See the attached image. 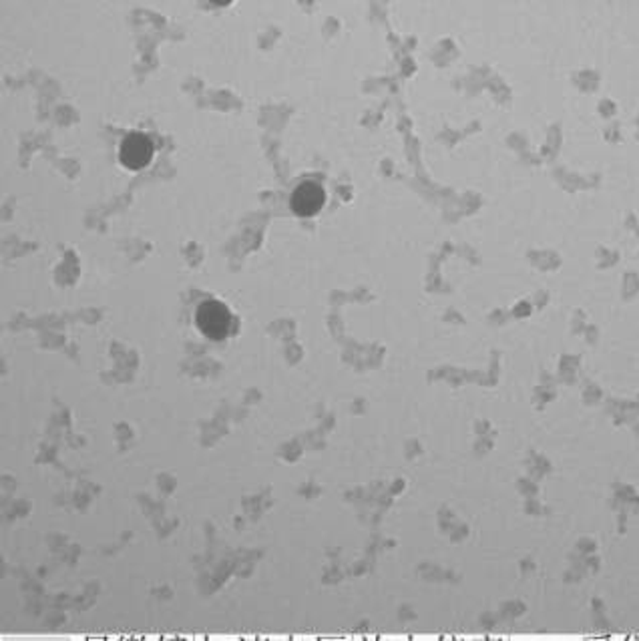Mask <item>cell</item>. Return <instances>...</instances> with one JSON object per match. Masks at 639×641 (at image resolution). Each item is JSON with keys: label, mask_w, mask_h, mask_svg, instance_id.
Here are the masks:
<instances>
[{"label": "cell", "mask_w": 639, "mask_h": 641, "mask_svg": "<svg viewBox=\"0 0 639 641\" xmlns=\"http://www.w3.org/2000/svg\"><path fill=\"white\" fill-rule=\"evenodd\" d=\"M212 3H213V4H220V6H226V4L232 3V0H212Z\"/></svg>", "instance_id": "obj_4"}, {"label": "cell", "mask_w": 639, "mask_h": 641, "mask_svg": "<svg viewBox=\"0 0 639 641\" xmlns=\"http://www.w3.org/2000/svg\"><path fill=\"white\" fill-rule=\"evenodd\" d=\"M119 157L123 165L137 172V169L149 165V161L153 159V143L149 141V137L143 133L129 135L121 145Z\"/></svg>", "instance_id": "obj_2"}, {"label": "cell", "mask_w": 639, "mask_h": 641, "mask_svg": "<svg viewBox=\"0 0 639 641\" xmlns=\"http://www.w3.org/2000/svg\"><path fill=\"white\" fill-rule=\"evenodd\" d=\"M234 316L218 300H210L199 306L197 310V326L207 338L212 340H223L229 336L234 328Z\"/></svg>", "instance_id": "obj_1"}, {"label": "cell", "mask_w": 639, "mask_h": 641, "mask_svg": "<svg viewBox=\"0 0 639 641\" xmlns=\"http://www.w3.org/2000/svg\"><path fill=\"white\" fill-rule=\"evenodd\" d=\"M324 199V189H322L320 185L302 183L292 193V210H294V213L302 215V218H310V215H316L322 210Z\"/></svg>", "instance_id": "obj_3"}]
</instances>
